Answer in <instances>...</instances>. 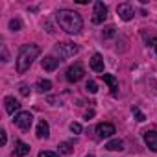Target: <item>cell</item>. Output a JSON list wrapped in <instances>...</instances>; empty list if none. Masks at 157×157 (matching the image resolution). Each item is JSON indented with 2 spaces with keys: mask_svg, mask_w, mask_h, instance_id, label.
<instances>
[{
  "mask_svg": "<svg viewBox=\"0 0 157 157\" xmlns=\"http://www.w3.org/2000/svg\"><path fill=\"white\" fill-rule=\"evenodd\" d=\"M57 24L61 30H65L70 35H78L83 28V21H82L80 13L70 11V10H61L57 13Z\"/></svg>",
  "mask_w": 157,
  "mask_h": 157,
  "instance_id": "obj_1",
  "label": "cell"
},
{
  "mask_svg": "<svg viewBox=\"0 0 157 157\" xmlns=\"http://www.w3.org/2000/svg\"><path fill=\"white\" fill-rule=\"evenodd\" d=\"M39 52H41V48H39L37 44H24V46L19 50V56H17V72H19V74L26 72V70L32 67L33 59H37Z\"/></svg>",
  "mask_w": 157,
  "mask_h": 157,
  "instance_id": "obj_2",
  "label": "cell"
},
{
  "mask_svg": "<svg viewBox=\"0 0 157 157\" xmlns=\"http://www.w3.org/2000/svg\"><path fill=\"white\" fill-rule=\"evenodd\" d=\"M13 122H15V126H19L21 129H30L32 128V122H33V115L30 113V111H21V113H17L15 115V118H13Z\"/></svg>",
  "mask_w": 157,
  "mask_h": 157,
  "instance_id": "obj_3",
  "label": "cell"
},
{
  "mask_svg": "<svg viewBox=\"0 0 157 157\" xmlns=\"http://www.w3.org/2000/svg\"><path fill=\"white\" fill-rule=\"evenodd\" d=\"M83 74H85L83 65H82V63H74V65L68 67V70H67V80H68L70 83H76V82H80L82 78H83Z\"/></svg>",
  "mask_w": 157,
  "mask_h": 157,
  "instance_id": "obj_4",
  "label": "cell"
},
{
  "mask_svg": "<svg viewBox=\"0 0 157 157\" xmlns=\"http://www.w3.org/2000/svg\"><path fill=\"white\" fill-rule=\"evenodd\" d=\"M107 19V6L104 2H96L94 4V11H93V22L94 24H102Z\"/></svg>",
  "mask_w": 157,
  "mask_h": 157,
  "instance_id": "obj_5",
  "label": "cell"
},
{
  "mask_svg": "<svg viewBox=\"0 0 157 157\" xmlns=\"http://www.w3.org/2000/svg\"><path fill=\"white\" fill-rule=\"evenodd\" d=\"M117 13L120 15L122 21H131L133 15H135V8H133V4H129V2H122V4L117 6Z\"/></svg>",
  "mask_w": 157,
  "mask_h": 157,
  "instance_id": "obj_6",
  "label": "cell"
},
{
  "mask_svg": "<svg viewBox=\"0 0 157 157\" xmlns=\"http://www.w3.org/2000/svg\"><path fill=\"white\" fill-rule=\"evenodd\" d=\"M57 52H59V56H61L63 59H67V57H72V56L78 54V46H76L74 43H61V44L57 46Z\"/></svg>",
  "mask_w": 157,
  "mask_h": 157,
  "instance_id": "obj_7",
  "label": "cell"
},
{
  "mask_svg": "<svg viewBox=\"0 0 157 157\" xmlns=\"http://www.w3.org/2000/svg\"><path fill=\"white\" fill-rule=\"evenodd\" d=\"M96 133H98L100 139H107V137H113V133H117V129H115L113 124H109V122H102V124L96 126Z\"/></svg>",
  "mask_w": 157,
  "mask_h": 157,
  "instance_id": "obj_8",
  "label": "cell"
},
{
  "mask_svg": "<svg viewBox=\"0 0 157 157\" xmlns=\"http://www.w3.org/2000/svg\"><path fill=\"white\" fill-rule=\"evenodd\" d=\"M144 142L151 151H157V131H144Z\"/></svg>",
  "mask_w": 157,
  "mask_h": 157,
  "instance_id": "obj_9",
  "label": "cell"
},
{
  "mask_svg": "<svg viewBox=\"0 0 157 157\" xmlns=\"http://www.w3.org/2000/svg\"><path fill=\"white\" fill-rule=\"evenodd\" d=\"M59 61L61 59H57V57H54V56H46L44 59H43V68L44 70H48V72H52V70H56L57 67H59Z\"/></svg>",
  "mask_w": 157,
  "mask_h": 157,
  "instance_id": "obj_10",
  "label": "cell"
},
{
  "mask_svg": "<svg viewBox=\"0 0 157 157\" xmlns=\"http://www.w3.org/2000/svg\"><path fill=\"white\" fill-rule=\"evenodd\" d=\"M4 104H6V111H8L10 115H15V113L21 109V104H19V100H15L13 96H6Z\"/></svg>",
  "mask_w": 157,
  "mask_h": 157,
  "instance_id": "obj_11",
  "label": "cell"
},
{
  "mask_svg": "<svg viewBox=\"0 0 157 157\" xmlns=\"http://www.w3.org/2000/svg\"><path fill=\"white\" fill-rule=\"evenodd\" d=\"M30 153V146L26 144V142H22V140H17V144H15V150H13V157H24V155H28Z\"/></svg>",
  "mask_w": 157,
  "mask_h": 157,
  "instance_id": "obj_12",
  "label": "cell"
},
{
  "mask_svg": "<svg viewBox=\"0 0 157 157\" xmlns=\"http://www.w3.org/2000/svg\"><path fill=\"white\" fill-rule=\"evenodd\" d=\"M102 78H104V82L109 85V89H111V93L113 94H117V91H118V80L113 76V74H102Z\"/></svg>",
  "mask_w": 157,
  "mask_h": 157,
  "instance_id": "obj_13",
  "label": "cell"
},
{
  "mask_svg": "<svg viewBox=\"0 0 157 157\" xmlns=\"http://www.w3.org/2000/svg\"><path fill=\"white\" fill-rule=\"evenodd\" d=\"M91 68L94 72H104V57L100 54H94L91 57Z\"/></svg>",
  "mask_w": 157,
  "mask_h": 157,
  "instance_id": "obj_14",
  "label": "cell"
},
{
  "mask_svg": "<svg viewBox=\"0 0 157 157\" xmlns=\"http://www.w3.org/2000/svg\"><path fill=\"white\" fill-rule=\"evenodd\" d=\"M48 135H50V126L46 120H41L37 124V139H48Z\"/></svg>",
  "mask_w": 157,
  "mask_h": 157,
  "instance_id": "obj_15",
  "label": "cell"
},
{
  "mask_svg": "<svg viewBox=\"0 0 157 157\" xmlns=\"http://www.w3.org/2000/svg\"><path fill=\"white\" fill-rule=\"evenodd\" d=\"M105 150H111V151H122L124 150V142L120 139H113L105 144Z\"/></svg>",
  "mask_w": 157,
  "mask_h": 157,
  "instance_id": "obj_16",
  "label": "cell"
},
{
  "mask_svg": "<svg viewBox=\"0 0 157 157\" xmlns=\"http://www.w3.org/2000/svg\"><path fill=\"white\" fill-rule=\"evenodd\" d=\"M52 89V82H48V80H39L37 82V91L39 93H48Z\"/></svg>",
  "mask_w": 157,
  "mask_h": 157,
  "instance_id": "obj_17",
  "label": "cell"
},
{
  "mask_svg": "<svg viewBox=\"0 0 157 157\" xmlns=\"http://www.w3.org/2000/svg\"><path fill=\"white\" fill-rule=\"evenodd\" d=\"M59 151L65 153V155L72 153V142H61V144H59Z\"/></svg>",
  "mask_w": 157,
  "mask_h": 157,
  "instance_id": "obj_18",
  "label": "cell"
},
{
  "mask_svg": "<svg viewBox=\"0 0 157 157\" xmlns=\"http://www.w3.org/2000/svg\"><path fill=\"white\" fill-rule=\"evenodd\" d=\"M131 111H133V115H135V118H137L139 122H144V120H146V117L140 113V109H139V107H133Z\"/></svg>",
  "mask_w": 157,
  "mask_h": 157,
  "instance_id": "obj_19",
  "label": "cell"
},
{
  "mask_svg": "<svg viewBox=\"0 0 157 157\" xmlns=\"http://www.w3.org/2000/svg\"><path fill=\"white\" fill-rule=\"evenodd\" d=\"M87 91L94 94V93L98 91V85H96V82H93V80H89V82H87Z\"/></svg>",
  "mask_w": 157,
  "mask_h": 157,
  "instance_id": "obj_20",
  "label": "cell"
},
{
  "mask_svg": "<svg viewBox=\"0 0 157 157\" xmlns=\"http://www.w3.org/2000/svg\"><path fill=\"white\" fill-rule=\"evenodd\" d=\"M10 28H11L13 32H19V30H21V21H17V19H13V21L10 22Z\"/></svg>",
  "mask_w": 157,
  "mask_h": 157,
  "instance_id": "obj_21",
  "label": "cell"
},
{
  "mask_svg": "<svg viewBox=\"0 0 157 157\" xmlns=\"http://www.w3.org/2000/svg\"><path fill=\"white\" fill-rule=\"evenodd\" d=\"M70 131H72V133H82V124L72 122V124H70Z\"/></svg>",
  "mask_w": 157,
  "mask_h": 157,
  "instance_id": "obj_22",
  "label": "cell"
},
{
  "mask_svg": "<svg viewBox=\"0 0 157 157\" xmlns=\"http://www.w3.org/2000/svg\"><path fill=\"white\" fill-rule=\"evenodd\" d=\"M39 157H59V155H57V153H54V151L43 150V151H39Z\"/></svg>",
  "mask_w": 157,
  "mask_h": 157,
  "instance_id": "obj_23",
  "label": "cell"
},
{
  "mask_svg": "<svg viewBox=\"0 0 157 157\" xmlns=\"http://www.w3.org/2000/svg\"><path fill=\"white\" fill-rule=\"evenodd\" d=\"M113 35H115V28L113 26H107L104 30V37H113Z\"/></svg>",
  "mask_w": 157,
  "mask_h": 157,
  "instance_id": "obj_24",
  "label": "cell"
},
{
  "mask_svg": "<svg viewBox=\"0 0 157 157\" xmlns=\"http://www.w3.org/2000/svg\"><path fill=\"white\" fill-rule=\"evenodd\" d=\"M8 142V133H6V129H2V131H0V144H6Z\"/></svg>",
  "mask_w": 157,
  "mask_h": 157,
  "instance_id": "obj_25",
  "label": "cell"
},
{
  "mask_svg": "<svg viewBox=\"0 0 157 157\" xmlns=\"http://www.w3.org/2000/svg\"><path fill=\"white\" fill-rule=\"evenodd\" d=\"M21 94H22V96H28V94H30L28 85H21Z\"/></svg>",
  "mask_w": 157,
  "mask_h": 157,
  "instance_id": "obj_26",
  "label": "cell"
},
{
  "mask_svg": "<svg viewBox=\"0 0 157 157\" xmlns=\"http://www.w3.org/2000/svg\"><path fill=\"white\" fill-rule=\"evenodd\" d=\"M155 54H157V43H155Z\"/></svg>",
  "mask_w": 157,
  "mask_h": 157,
  "instance_id": "obj_27",
  "label": "cell"
},
{
  "mask_svg": "<svg viewBox=\"0 0 157 157\" xmlns=\"http://www.w3.org/2000/svg\"><path fill=\"white\" fill-rule=\"evenodd\" d=\"M87 157H94V155H87Z\"/></svg>",
  "mask_w": 157,
  "mask_h": 157,
  "instance_id": "obj_28",
  "label": "cell"
}]
</instances>
